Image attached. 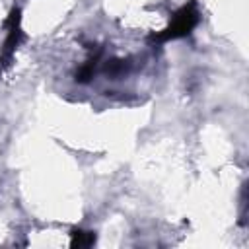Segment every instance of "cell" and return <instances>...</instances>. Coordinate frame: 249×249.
<instances>
[{
	"label": "cell",
	"instance_id": "obj_1",
	"mask_svg": "<svg viewBox=\"0 0 249 249\" xmlns=\"http://www.w3.org/2000/svg\"><path fill=\"white\" fill-rule=\"evenodd\" d=\"M198 21H200L198 6H196V2H189V4L181 6V8L171 16L169 25H167L163 31H160L158 35H154L152 41H154V43H165V41H173V39L187 37V35L196 27Z\"/></svg>",
	"mask_w": 249,
	"mask_h": 249
},
{
	"label": "cell",
	"instance_id": "obj_2",
	"mask_svg": "<svg viewBox=\"0 0 249 249\" xmlns=\"http://www.w3.org/2000/svg\"><path fill=\"white\" fill-rule=\"evenodd\" d=\"M6 39L2 43V49H0V74L12 64L14 60V54H16V49L19 47V43L23 41V31H21V18H19V10H12L8 21H6Z\"/></svg>",
	"mask_w": 249,
	"mask_h": 249
},
{
	"label": "cell",
	"instance_id": "obj_3",
	"mask_svg": "<svg viewBox=\"0 0 249 249\" xmlns=\"http://www.w3.org/2000/svg\"><path fill=\"white\" fill-rule=\"evenodd\" d=\"M95 241V235L91 231H82V230H76L72 233V245L74 247H88Z\"/></svg>",
	"mask_w": 249,
	"mask_h": 249
}]
</instances>
